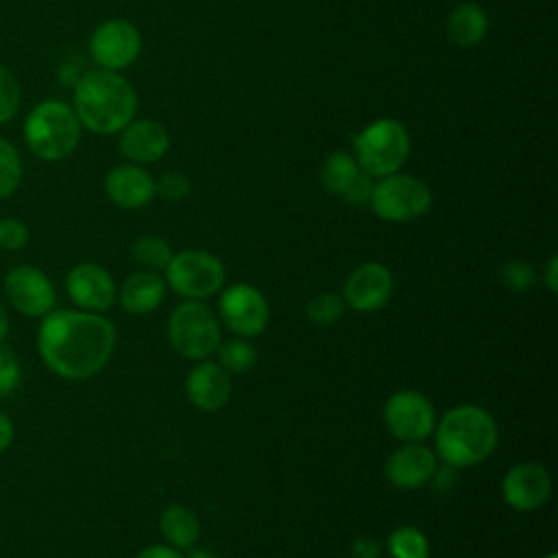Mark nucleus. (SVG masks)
<instances>
[{
  "instance_id": "6",
  "label": "nucleus",
  "mask_w": 558,
  "mask_h": 558,
  "mask_svg": "<svg viewBox=\"0 0 558 558\" xmlns=\"http://www.w3.org/2000/svg\"><path fill=\"white\" fill-rule=\"evenodd\" d=\"M220 340V323L203 301L185 299L172 310L168 318V342L181 357L201 362L216 353Z\"/></svg>"
},
{
  "instance_id": "17",
  "label": "nucleus",
  "mask_w": 558,
  "mask_h": 558,
  "mask_svg": "<svg viewBox=\"0 0 558 558\" xmlns=\"http://www.w3.org/2000/svg\"><path fill=\"white\" fill-rule=\"evenodd\" d=\"M438 471L436 453L421 442H403L397 447L384 464L388 482L397 488L412 490L434 480Z\"/></svg>"
},
{
  "instance_id": "26",
  "label": "nucleus",
  "mask_w": 558,
  "mask_h": 558,
  "mask_svg": "<svg viewBox=\"0 0 558 558\" xmlns=\"http://www.w3.org/2000/svg\"><path fill=\"white\" fill-rule=\"evenodd\" d=\"M131 253H133V259L137 264H142L144 268L157 272V270H166V266L170 264L172 259V248L170 244L159 238V235H153V233H146V235H140L133 246H131Z\"/></svg>"
},
{
  "instance_id": "24",
  "label": "nucleus",
  "mask_w": 558,
  "mask_h": 558,
  "mask_svg": "<svg viewBox=\"0 0 558 558\" xmlns=\"http://www.w3.org/2000/svg\"><path fill=\"white\" fill-rule=\"evenodd\" d=\"M386 547L392 558H429V541L414 525H399L388 534Z\"/></svg>"
},
{
  "instance_id": "12",
  "label": "nucleus",
  "mask_w": 558,
  "mask_h": 558,
  "mask_svg": "<svg viewBox=\"0 0 558 558\" xmlns=\"http://www.w3.org/2000/svg\"><path fill=\"white\" fill-rule=\"evenodd\" d=\"M4 294L9 303L26 316H46L52 312L57 294L44 270L31 264H20L4 275Z\"/></svg>"
},
{
  "instance_id": "7",
  "label": "nucleus",
  "mask_w": 558,
  "mask_h": 558,
  "mask_svg": "<svg viewBox=\"0 0 558 558\" xmlns=\"http://www.w3.org/2000/svg\"><path fill=\"white\" fill-rule=\"evenodd\" d=\"M163 272L166 286L174 294L192 301H203L225 286V266L207 251L187 248L174 253Z\"/></svg>"
},
{
  "instance_id": "28",
  "label": "nucleus",
  "mask_w": 558,
  "mask_h": 558,
  "mask_svg": "<svg viewBox=\"0 0 558 558\" xmlns=\"http://www.w3.org/2000/svg\"><path fill=\"white\" fill-rule=\"evenodd\" d=\"M344 310H347V303H344L342 294L320 292V294H316V296L307 303L305 314H307L310 323L325 327V325L338 323V320L342 318Z\"/></svg>"
},
{
  "instance_id": "1",
  "label": "nucleus",
  "mask_w": 558,
  "mask_h": 558,
  "mask_svg": "<svg viewBox=\"0 0 558 558\" xmlns=\"http://www.w3.org/2000/svg\"><path fill=\"white\" fill-rule=\"evenodd\" d=\"M113 347V323L85 310L48 312L37 331V349L44 364L72 381L94 377L109 362Z\"/></svg>"
},
{
  "instance_id": "18",
  "label": "nucleus",
  "mask_w": 558,
  "mask_h": 558,
  "mask_svg": "<svg viewBox=\"0 0 558 558\" xmlns=\"http://www.w3.org/2000/svg\"><path fill=\"white\" fill-rule=\"evenodd\" d=\"M185 392L198 410L216 412L231 399V373L218 362L201 360L185 377Z\"/></svg>"
},
{
  "instance_id": "15",
  "label": "nucleus",
  "mask_w": 558,
  "mask_h": 558,
  "mask_svg": "<svg viewBox=\"0 0 558 558\" xmlns=\"http://www.w3.org/2000/svg\"><path fill=\"white\" fill-rule=\"evenodd\" d=\"M65 288L70 299L78 305V310L94 314L107 312L118 296L113 277L102 266L92 262H83L70 268L65 277Z\"/></svg>"
},
{
  "instance_id": "22",
  "label": "nucleus",
  "mask_w": 558,
  "mask_h": 558,
  "mask_svg": "<svg viewBox=\"0 0 558 558\" xmlns=\"http://www.w3.org/2000/svg\"><path fill=\"white\" fill-rule=\"evenodd\" d=\"M488 31V15L475 2L458 4L447 17V35L453 44L469 48L480 44Z\"/></svg>"
},
{
  "instance_id": "30",
  "label": "nucleus",
  "mask_w": 558,
  "mask_h": 558,
  "mask_svg": "<svg viewBox=\"0 0 558 558\" xmlns=\"http://www.w3.org/2000/svg\"><path fill=\"white\" fill-rule=\"evenodd\" d=\"M501 283L512 292H527L536 283V270L523 259H510L499 268Z\"/></svg>"
},
{
  "instance_id": "37",
  "label": "nucleus",
  "mask_w": 558,
  "mask_h": 558,
  "mask_svg": "<svg viewBox=\"0 0 558 558\" xmlns=\"http://www.w3.org/2000/svg\"><path fill=\"white\" fill-rule=\"evenodd\" d=\"M545 286L549 292H556L558 290V257L551 255L549 262H547V268H545Z\"/></svg>"
},
{
  "instance_id": "16",
  "label": "nucleus",
  "mask_w": 558,
  "mask_h": 558,
  "mask_svg": "<svg viewBox=\"0 0 558 558\" xmlns=\"http://www.w3.org/2000/svg\"><path fill=\"white\" fill-rule=\"evenodd\" d=\"M551 495V477L538 462H519L501 480L504 501L519 510L532 512L541 508Z\"/></svg>"
},
{
  "instance_id": "14",
  "label": "nucleus",
  "mask_w": 558,
  "mask_h": 558,
  "mask_svg": "<svg viewBox=\"0 0 558 558\" xmlns=\"http://www.w3.org/2000/svg\"><path fill=\"white\" fill-rule=\"evenodd\" d=\"M392 288L395 279L384 264L364 262L347 277L342 299L355 312H377L390 301Z\"/></svg>"
},
{
  "instance_id": "2",
  "label": "nucleus",
  "mask_w": 558,
  "mask_h": 558,
  "mask_svg": "<svg viewBox=\"0 0 558 558\" xmlns=\"http://www.w3.org/2000/svg\"><path fill=\"white\" fill-rule=\"evenodd\" d=\"M72 87V109L81 126L92 133H120L135 118V87L113 70H87Z\"/></svg>"
},
{
  "instance_id": "5",
  "label": "nucleus",
  "mask_w": 558,
  "mask_h": 558,
  "mask_svg": "<svg viewBox=\"0 0 558 558\" xmlns=\"http://www.w3.org/2000/svg\"><path fill=\"white\" fill-rule=\"evenodd\" d=\"M410 155V135L395 118H379L364 126L353 140V157L371 177H386L401 170Z\"/></svg>"
},
{
  "instance_id": "33",
  "label": "nucleus",
  "mask_w": 558,
  "mask_h": 558,
  "mask_svg": "<svg viewBox=\"0 0 558 558\" xmlns=\"http://www.w3.org/2000/svg\"><path fill=\"white\" fill-rule=\"evenodd\" d=\"M28 242V227L20 218H0V248L20 251Z\"/></svg>"
},
{
  "instance_id": "4",
  "label": "nucleus",
  "mask_w": 558,
  "mask_h": 558,
  "mask_svg": "<svg viewBox=\"0 0 558 558\" xmlns=\"http://www.w3.org/2000/svg\"><path fill=\"white\" fill-rule=\"evenodd\" d=\"M81 122L72 105L46 98L37 102L24 120V140L41 161H61L70 157L81 140Z\"/></svg>"
},
{
  "instance_id": "8",
  "label": "nucleus",
  "mask_w": 558,
  "mask_h": 558,
  "mask_svg": "<svg viewBox=\"0 0 558 558\" xmlns=\"http://www.w3.org/2000/svg\"><path fill=\"white\" fill-rule=\"evenodd\" d=\"M371 207L377 218L388 222H410L432 207V190L410 174H386L373 183Z\"/></svg>"
},
{
  "instance_id": "13",
  "label": "nucleus",
  "mask_w": 558,
  "mask_h": 558,
  "mask_svg": "<svg viewBox=\"0 0 558 558\" xmlns=\"http://www.w3.org/2000/svg\"><path fill=\"white\" fill-rule=\"evenodd\" d=\"M318 177L329 194L342 198L349 205H364L371 201L373 177L366 174L357 166L355 157L347 150H336L327 155Z\"/></svg>"
},
{
  "instance_id": "38",
  "label": "nucleus",
  "mask_w": 558,
  "mask_h": 558,
  "mask_svg": "<svg viewBox=\"0 0 558 558\" xmlns=\"http://www.w3.org/2000/svg\"><path fill=\"white\" fill-rule=\"evenodd\" d=\"M7 333H9V314H7L4 305L0 303V342L4 340Z\"/></svg>"
},
{
  "instance_id": "25",
  "label": "nucleus",
  "mask_w": 558,
  "mask_h": 558,
  "mask_svg": "<svg viewBox=\"0 0 558 558\" xmlns=\"http://www.w3.org/2000/svg\"><path fill=\"white\" fill-rule=\"evenodd\" d=\"M216 353H218V364L227 373H246L257 362L255 347L246 338H240V336L220 340V344L216 347Z\"/></svg>"
},
{
  "instance_id": "9",
  "label": "nucleus",
  "mask_w": 558,
  "mask_h": 558,
  "mask_svg": "<svg viewBox=\"0 0 558 558\" xmlns=\"http://www.w3.org/2000/svg\"><path fill=\"white\" fill-rule=\"evenodd\" d=\"M384 423L397 440L421 442L434 432V405L418 390H397L384 403Z\"/></svg>"
},
{
  "instance_id": "10",
  "label": "nucleus",
  "mask_w": 558,
  "mask_h": 558,
  "mask_svg": "<svg viewBox=\"0 0 558 558\" xmlns=\"http://www.w3.org/2000/svg\"><path fill=\"white\" fill-rule=\"evenodd\" d=\"M220 323L240 338H255L268 325V303L251 283L229 286L218 303Z\"/></svg>"
},
{
  "instance_id": "35",
  "label": "nucleus",
  "mask_w": 558,
  "mask_h": 558,
  "mask_svg": "<svg viewBox=\"0 0 558 558\" xmlns=\"http://www.w3.org/2000/svg\"><path fill=\"white\" fill-rule=\"evenodd\" d=\"M135 558H185V556L181 554V549H174L170 545H148Z\"/></svg>"
},
{
  "instance_id": "36",
  "label": "nucleus",
  "mask_w": 558,
  "mask_h": 558,
  "mask_svg": "<svg viewBox=\"0 0 558 558\" xmlns=\"http://www.w3.org/2000/svg\"><path fill=\"white\" fill-rule=\"evenodd\" d=\"M13 436H15L13 421L4 412H0V453L9 449V445L13 442Z\"/></svg>"
},
{
  "instance_id": "19",
  "label": "nucleus",
  "mask_w": 558,
  "mask_h": 558,
  "mask_svg": "<svg viewBox=\"0 0 558 558\" xmlns=\"http://www.w3.org/2000/svg\"><path fill=\"white\" fill-rule=\"evenodd\" d=\"M170 146L168 131L155 120H131L118 140V150L131 163H153L166 155Z\"/></svg>"
},
{
  "instance_id": "27",
  "label": "nucleus",
  "mask_w": 558,
  "mask_h": 558,
  "mask_svg": "<svg viewBox=\"0 0 558 558\" xmlns=\"http://www.w3.org/2000/svg\"><path fill=\"white\" fill-rule=\"evenodd\" d=\"M22 183V157L15 144L0 137V201L9 198Z\"/></svg>"
},
{
  "instance_id": "39",
  "label": "nucleus",
  "mask_w": 558,
  "mask_h": 558,
  "mask_svg": "<svg viewBox=\"0 0 558 558\" xmlns=\"http://www.w3.org/2000/svg\"><path fill=\"white\" fill-rule=\"evenodd\" d=\"M185 558H216L211 551H207V549H194V551H190V556H185Z\"/></svg>"
},
{
  "instance_id": "3",
  "label": "nucleus",
  "mask_w": 558,
  "mask_h": 558,
  "mask_svg": "<svg viewBox=\"0 0 558 558\" xmlns=\"http://www.w3.org/2000/svg\"><path fill=\"white\" fill-rule=\"evenodd\" d=\"M436 456L453 469L484 462L497 447L499 432L493 414L475 403H462L442 414L434 425Z\"/></svg>"
},
{
  "instance_id": "23",
  "label": "nucleus",
  "mask_w": 558,
  "mask_h": 558,
  "mask_svg": "<svg viewBox=\"0 0 558 558\" xmlns=\"http://www.w3.org/2000/svg\"><path fill=\"white\" fill-rule=\"evenodd\" d=\"M159 530L170 547L190 549L201 536V523L187 506H168L159 517Z\"/></svg>"
},
{
  "instance_id": "32",
  "label": "nucleus",
  "mask_w": 558,
  "mask_h": 558,
  "mask_svg": "<svg viewBox=\"0 0 558 558\" xmlns=\"http://www.w3.org/2000/svg\"><path fill=\"white\" fill-rule=\"evenodd\" d=\"M190 192H192V183L181 172H166L155 183V194L168 203H179V201L187 198Z\"/></svg>"
},
{
  "instance_id": "11",
  "label": "nucleus",
  "mask_w": 558,
  "mask_h": 558,
  "mask_svg": "<svg viewBox=\"0 0 558 558\" xmlns=\"http://www.w3.org/2000/svg\"><path fill=\"white\" fill-rule=\"evenodd\" d=\"M142 50L140 31L126 20H107L89 37V54L102 70H122L131 65Z\"/></svg>"
},
{
  "instance_id": "34",
  "label": "nucleus",
  "mask_w": 558,
  "mask_h": 558,
  "mask_svg": "<svg viewBox=\"0 0 558 558\" xmlns=\"http://www.w3.org/2000/svg\"><path fill=\"white\" fill-rule=\"evenodd\" d=\"M353 558H381V545L371 536H360L351 545Z\"/></svg>"
},
{
  "instance_id": "31",
  "label": "nucleus",
  "mask_w": 558,
  "mask_h": 558,
  "mask_svg": "<svg viewBox=\"0 0 558 558\" xmlns=\"http://www.w3.org/2000/svg\"><path fill=\"white\" fill-rule=\"evenodd\" d=\"M22 381V364L13 349L0 344V397H9Z\"/></svg>"
},
{
  "instance_id": "21",
  "label": "nucleus",
  "mask_w": 558,
  "mask_h": 558,
  "mask_svg": "<svg viewBox=\"0 0 558 558\" xmlns=\"http://www.w3.org/2000/svg\"><path fill=\"white\" fill-rule=\"evenodd\" d=\"M166 281L163 277H159L153 270H140L129 275L120 290H118V301L122 305V310H126L129 314H150L155 312L163 296H166Z\"/></svg>"
},
{
  "instance_id": "20",
  "label": "nucleus",
  "mask_w": 558,
  "mask_h": 558,
  "mask_svg": "<svg viewBox=\"0 0 558 558\" xmlns=\"http://www.w3.org/2000/svg\"><path fill=\"white\" fill-rule=\"evenodd\" d=\"M105 192L118 207L137 209L155 196V181L140 163H124L109 170Z\"/></svg>"
},
{
  "instance_id": "40",
  "label": "nucleus",
  "mask_w": 558,
  "mask_h": 558,
  "mask_svg": "<svg viewBox=\"0 0 558 558\" xmlns=\"http://www.w3.org/2000/svg\"><path fill=\"white\" fill-rule=\"evenodd\" d=\"M543 558H558L556 554H547V556H543Z\"/></svg>"
},
{
  "instance_id": "29",
  "label": "nucleus",
  "mask_w": 558,
  "mask_h": 558,
  "mask_svg": "<svg viewBox=\"0 0 558 558\" xmlns=\"http://www.w3.org/2000/svg\"><path fill=\"white\" fill-rule=\"evenodd\" d=\"M22 89L15 72L7 65H0V126L13 120L20 109Z\"/></svg>"
}]
</instances>
